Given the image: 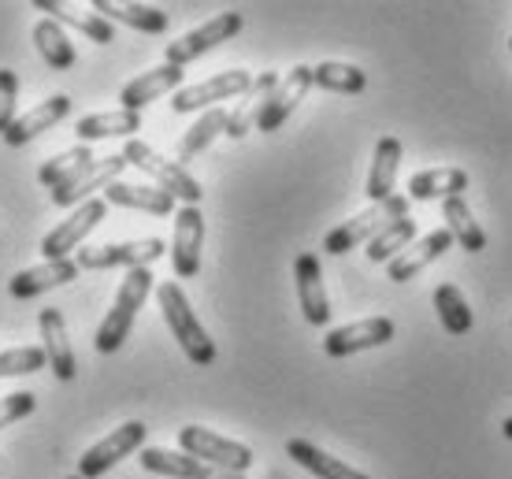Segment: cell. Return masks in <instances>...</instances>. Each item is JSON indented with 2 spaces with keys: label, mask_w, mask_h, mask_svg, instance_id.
<instances>
[{
  "label": "cell",
  "mask_w": 512,
  "mask_h": 479,
  "mask_svg": "<svg viewBox=\"0 0 512 479\" xmlns=\"http://www.w3.org/2000/svg\"><path fill=\"white\" fill-rule=\"evenodd\" d=\"M156 301H160V312H164V324L171 327L175 342L182 346L186 361L197 364V368H208L216 361V342L208 338L205 324L197 320V312L190 309V298L179 283H160L156 286Z\"/></svg>",
  "instance_id": "cell-1"
},
{
  "label": "cell",
  "mask_w": 512,
  "mask_h": 479,
  "mask_svg": "<svg viewBox=\"0 0 512 479\" xmlns=\"http://www.w3.org/2000/svg\"><path fill=\"white\" fill-rule=\"evenodd\" d=\"M156 286V275L149 268H130L127 279L119 283V294H116V305L108 309V316L101 320L97 327V338H93V346L101 353H116L123 342H127L130 327L138 320V309L145 305V298L153 294Z\"/></svg>",
  "instance_id": "cell-2"
},
{
  "label": "cell",
  "mask_w": 512,
  "mask_h": 479,
  "mask_svg": "<svg viewBox=\"0 0 512 479\" xmlns=\"http://www.w3.org/2000/svg\"><path fill=\"white\" fill-rule=\"evenodd\" d=\"M123 160H127V164H134L138 171H145V175H149V179H153L164 194H171L175 201H182V205H197V201L205 197L201 182L193 179L179 160H167V156H160L153 145H145L141 138H130V142L123 145Z\"/></svg>",
  "instance_id": "cell-3"
},
{
  "label": "cell",
  "mask_w": 512,
  "mask_h": 479,
  "mask_svg": "<svg viewBox=\"0 0 512 479\" xmlns=\"http://www.w3.org/2000/svg\"><path fill=\"white\" fill-rule=\"evenodd\" d=\"M409 205H412L409 194H394V197H386V201H379V205L364 208V212H357V216L346 220L342 227H334V231L323 238V249H327L331 257H342L349 249H357L360 242H372L383 227L405 220V216H409Z\"/></svg>",
  "instance_id": "cell-4"
},
{
  "label": "cell",
  "mask_w": 512,
  "mask_h": 479,
  "mask_svg": "<svg viewBox=\"0 0 512 479\" xmlns=\"http://www.w3.org/2000/svg\"><path fill=\"white\" fill-rule=\"evenodd\" d=\"M179 450L197 457V461H205V465H212V468L238 472V476H245L249 465H253V450H249L245 442L223 439V435L201 428V424H186V428L179 431Z\"/></svg>",
  "instance_id": "cell-5"
},
{
  "label": "cell",
  "mask_w": 512,
  "mask_h": 479,
  "mask_svg": "<svg viewBox=\"0 0 512 479\" xmlns=\"http://www.w3.org/2000/svg\"><path fill=\"white\" fill-rule=\"evenodd\" d=\"M167 246L160 238H138V242H108V246L78 249V272H104V268H149L160 260Z\"/></svg>",
  "instance_id": "cell-6"
},
{
  "label": "cell",
  "mask_w": 512,
  "mask_h": 479,
  "mask_svg": "<svg viewBox=\"0 0 512 479\" xmlns=\"http://www.w3.org/2000/svg\"><path fill=\"white\" fill-rule=\"evenodd\" d=\"M145 424L141 420H127V424H119L112 435H104L101 442H93L86 454L78 457V476L82 479H101L104 472H112V468L130 457L134 450L145 446Z\"/></svg>",
  "instance_id": "cell-7"
},
{
  "label": "cell",
  "mask_w": 512,
  "mask_h": 479,
  "mask_svg": "<svg viewBox=\"0 0 512 479\" xmlns=\"http://www.w3.org/2000/svg\"><path fill=\"white\" fill-rule=\"evenodd\" d=\"M242 26H245L242 12H219L216 19H208L205 26H197L190 34H182L179 41H171V45H167V64L186 67V64H193V60H201V56L212 52L216 45L238 38Z\"/></svg>",
  "instance_id": "cell-8"
},
{
  "label": "cell",
  "mask_w": 512,
  "mask_h": 479,
  "mask_svg": "<svg viewBox=\"0 0 512 479\" xmlns=\"http://www.w3.org/2000/svg\"><path fill=\"white\" fill-rule=\"evenodd\" d=\"M249 86H253V75L242 71V67H234V71H219L216 78H205V82H197V86H182V90L175 93V101H171V112L186 116V112H197V108H205V104L219 108V101L245 97Z\"/></svg>",
  "instance_id": "cell-9"
},
{
  "label": "cell",
  "mask_w": 512,
  "mask_h": 479,
  "mask_svg": "<svg viewBox=\"0 0 512 479\" xmlns=\"http://www.w3.org/2000/svg\"><path fill=\"white\" fill-rule=\"evenodd\" d=\"M104 212H108V201H101V197H93V201H82V205L67 216L56 231L45 234V242H41V253H45V260H67V253L71 249H82V242H86V234L97 227V223L104 220Z\"/></svg>",
  "instance_id": "cell-10"
},
{
  "label": "cell",
  "mask_w": 512,
  "mask_h": 479,
  "mask_svg": "<svg viewBox=\"0 0 512 479\" xmlns=\"http://www.w3.org/2000/svg\"><path fill=\"white\" fill-rule=\"evenodd\" d=\"M201 246H205V216L197 205L175 208V238H171V264L179 279L201 272Z\"/></svg>",
  "instance_id": "cell-11"
},
{
  "label": "cell",
  "mask_w": 512,
  "mask_h": 479,
  "mask_svg": "<svg viewBox=\"0 0 512 479\" xmlns=\"http://www.w3.org/2000/svg\"><path fill=\"white\" fill-rule=\"evenodd\" d=\"M390 338H394V320L390 316H368V320H357V324L334 327L331 335L323 338V353L327 357H353V353L386 346Z\"/></svg>",
  "instance_id": "cell-12"
},
{
  "label": "cell",
  "mask_w": 512,
  "mask_h": 479,
  "mask_svg": "<svg viewBox=\"0 0 512 479\" xmlns=\"http://www.w3.org/2000/svg\"><path fill=\"white\" fill-rule=\"evenodd\" d=\"M294 283H297V301L301 312L312 327L331 324V298H327V286H323V268L316 253H301L294 260Z\"/></svg>",
  "instance_id": "cell-13"
},
{
  "label": "cell",
  "mask_w": 512,
  "mask_h": 479,
  "mask_svg": "<svg viewBox=\"0 0 512 479\" xmlns=\"http://www.w3.org/2000/svg\"><path fill=\"white\" fill-rule=\"evenodd\" d=\"M308 90H312V67L297 64L290 75L279 78V86H275V93H271V101L264 104V112H260V119H256V130L275 134V130L290 119V112H294L297 104L305 101Z\"/></svg>",
  "instance_id": "cell-14"
},
{
  "label": "cell",
  "mask_w": 512,
  "mask_h": 479,
  "mask_svg": "<svg viewBox=\"0 0 512 479\" xmlns=\"http://www.w3.org/2000/svg\"><path fill=\"white\" fill-rule=\"evenodd\" d=\"M127 168H130V164L123 160V153L104 156V160H93L90 168L82 171L71 186H64V190H52V205L71 208V205H82V201H93V194H97V190H108L112 182H119V175H123Z\"/></svg>",
  "instance_id": "cell-15"
},
{
  "label": "cell",
  "mask_w": 512,
  "mask_h": 479,
  "mask_svg": "<svg viewBox=\"0 0 512 479\" xmlns=\"http://www.w3.org/2000/svg\"><path fill=\"white\" fill-rule=\"evenodd\" d=\"M138 461L145 472L171 476V479H245V476H238V472H223V468L205 465V461L182 454V450H160V446H145Z\"/></svg>",
  "instance_id": "cell-16"
},
{
  "label": "cell",
  "mask_w": 512,
  "mask_h": 479,
  "mask_svg": "<svg viewBox=\"0 0 512 479\" xmlns=\"http://www.w3.org/2000/svg\"><path fill=\"white\" fill-rule=\"evenodd\" d=\"M38 327H41V350H45L49 372L60 379V383H71V379L78 376V361H75L71 342H67L64 312H60V309H41Z\"/></svg>",
  "instance_id": "cell-17"
},
{
  "label": "cell",
  "mask_w": 512,
  "mask_h": 479,
  "mask_svg": "<svg viewBox=\"0 0 512 479\" xmlns=\"http://www.w3.org/2000/svg\"><path fill=\"white\" fill-rule=\"evenodd\" d=\"M182 78H186V67H175V64H160L153 71H145V75L130 78L127 86L119 90V108H127V112H141L145 104H153L156 97H164V93H179Z\"/></svg>",
  "instance_id": "cell-18"
},
{
  "label": "cell",
  "mask_w": 512,
  "mask_h": 479,
  "mask_svg": "<svg viewBox=\"0 0 512 479\" xmlns=\"http://www.w3.org/2000/svg\"><path fill=\"white\" fill-rule=\"evenodd\" d=\"M71 97L67 93H56V97H49V101L34 104L26 116H15V123L8 127V134H4V145H12V149H19V145L34 142L38 134H45L49 127H56L60 119L71 116Z\"/></svg>",
  "instance_id": "cell-19"
},
{
  "label": "cell",
  "mask_w": 512,
  "mask_h": 479,
  "mask_svg": "<svg viewBox=\"0 0 512 479\" xmlns=\"http://www.w3.org/2000/svg\"><path fill=\"white\" fill-rule=\"evenodd\" d=\"M446 249H453V234L442 227V231H431L423 234V238H416L401 257L390 260V268H386V275L394 279V283H409V279H416V275L423 272V268H431Z\"/></svg>",
  "instance_id": "cell-20"
},
{
  "label": "cell",
  "mask_w": 512,
  "mask_h": 479,
  "mask_svg": "<svg viewBox=\"0 0 512 479\" xmlns=\"http://www.w3.org/2000/svg\"><path fill=\"white\" fill-rule=\"evenodd\" d=\"M75 275H78L75 260H45V264H38V268H23V272L8 283V290H12V298L26 301V298L45 294V290H56V286L71 283Z\"/></svg>",
  "instance_id": "cell-21"
},
{
  "label": "cell",
  "mask_w": 512,
  "mask_h": 479,
  "mask_svg": "<svg viewBox=\"0 0 512 479\" xmlns=\"http://www.w3.org/2000/svg\"><path fill=\"white\" fill-rule=\"evenodd\" d=\"M104 201L119 208H138L149 216H171L175 212V197L164 194L160 186H145V182H112L104 190Z\"/></svg>",
  "instance_id": "cell-22"
},
{
  "label": "cell",
  "mask_w": 512,
  "mask_h": 479,
  "mask_svg": "<svg viewBox=\"0 0 512 479\" xmlns=\"http://www.w3.org/2000/svg\"><path fill=\"white\" fill-rule=\"evenodd\" d=\"M275 86H279V75H275V71H264V75L253 78V86H249V93H245V101L238 104L234 112H227V138H245V134L256 127V119H260V112H264V104L271 101Z\"/></svg>",
  "instance_id": "cell-23"
},
{
  "label": "cell",
  "mask_w": 512,
  "mask_h": 479,
  "mask_svg": "<svg viewBox=\"0 0 512 479\" xmlns=\"http://www.w3.org/2000/svg\"><path fill=\"white\" fill-rule=\"evenodd\" d=\"M134 130H141V112H127V108L93 112V116H82L75 123L78 145L101 142V138H130Z\"/></svg>",
  "instance_id": "cell-24"
},
{
  "label": "cell",
  "mask_w": 512,
  "mask_h": 479,
  "mask_svg": "<svg viewBox=\"0 0 512 479\" xmlns=\"http://www.w3.org/2000/svg\"><path fill=\"white\" fill-rule=\"evenodd\" d=\"M468 190V171L464 168H431L416 171L409 179V201H446V197H461Z\"/></svg>",
  "instance_id": "cell-25"
},
{
  "label": "cell",
  "mask_w": 512,
  "mask_h": 479,
  "mask_svg": "<svg viewBox=\"0 0 512 479\" xmlns=\"http://www.w3.org/2000/svg\"><path fill=\"white\" fill-rule=\"evenodd\" d=\"M286 454L294 457L301 468H308L312 476H320V479H368L360 468L346 465V461H338V457H331L327 450H320L316 442H308V439H290V442H286Z\"/></svg>",
  "instance_id": "cell-26"
},
{
  "label": "cell",
  "mask_w": 512,
  "mask_h": 479,
  "mask_svg": "<svg viewBox=\"0 0 512 479\" xmlns=\"http://www.w3.org/2000/svg\"><path fill=\"white\" fill-rule=\"evenodd\" d=\"M93 12L108 19V23H123L130 30H141V34H164L167 30V12L164 8H153V4H112V0H97Z\"/></svg>",
  "instance_id": "cell-27"
},
{
  "label": "cell",
  "mask_w": 512,
  "mask_h": 479,
  "mask_svg": "<svg viewBox=\"0 0 512 479\" xmlns=\"http://www.w3.org/2000/svg\"><path fill=\"white\" fill-rule=\"evenodd\" d=\"M442 220H446V231L453 234V242L464 253H483L487 249V234H483V227L472 216V208H468L464 197H446L442 201Z\"/></svg>",
  "instance_id": "cell-28"
},
{
  "label": "cell",
  "mask_w": 512,
  "mask_h": 479,
  "mask_svg": "<svg viewBox=\"0 0 512 479\" xmlns=\"http://www.w3.org/2000/svg\"><path fill=\"white\" fill-rule=\"evenodd\" d=\"M397 168H401V142L397 138H379L372 156V171H368V197H372V205L394 197Z\"/></svg>",
  "instance_id": "cell-29"
},
{
  "label": "cell",
  "mask_w": 512,
  "mask_h": 479,
  "mask_svg": "<svg viewBox=\"0 0 512 479\" xmlns=\"http://www.w3.org/2000/svg\"><path fill=\"white\" fill-rule=\"evenodd\" d=\"M93 160V149L90 145H75V149H64V153H56L52 160H45L38 168V182L41 186H49V190H64L71 182L82 175V171L90 168Z\"/></svg>",
  "instance_id": "cell-30"
},
{
  "label": "cell",
  "mask_w": 512,
  "mask_h": 479,
  "mask_svg": "<svg viewBox=\"0 0 512 479\" xmlns=\"http://www.w3.org/2000/svg\"><path fill=\"white\" fill-rule=\"evenodd\" d=\"M41 12H49V19H56L60 26H75L78 34H86L90 41H97V45H112L116 41V26L108 23V19H101L97 12H75L71 4H56V0H38Z\"/></svg>",
  "instance_id": "cell-31"
},
{
  "label": "cell",
  "mask_w": 512,
  "mask_h": 479,
  "mask_svg": "<svg viewBox=\"0 0 512 479\" xmlns=\"http://www.w3.org/2000/svg\"><path fill=\"white\" fill-rule=\"evenodd\" d=\"M34 45H38L41 60L52 67V71H71L78 60L75 45L67 41L64 26L56 23V19H38L34 23Z\"/></svg>",
  "instance_id": "cell-32"
},
{
  "label": "cell",
  "mask_w": 512,
  "mask_h": 479,
  "mask_svg": "<svg viewBox=\"0 0 512 479\" xmlns=\"http://www.w3.org/2000/svg\"><path fill=\"white\" fill-rule=\"evenodd\" d=\"M219 134H227V112H223V108H208L205 116L197 119V123H193V127L182 134L179 164H186V160H193V156H201L208 145L216 142Z\"/></svg>",
  "instance_id": "cell-33"
},
{
  "label": "cell",
  "mask_w": 512,
  "mask_h": 479,
  "mask_svg": "<svg viewBox=\"0 0 512 479\" xmlns=\"http://www.w3.org/2000/svg\"><path fill=\"white\" fill-rule=\"evenodd\" d=\"M412 242H416V220H409V216H405V220H397V223H390V227H383V231L368 242V260H372V264H390V260L401 257Z\"/></svg>",
  "instance_id": "cell-34"
},
{
  "label": "cell",
  "mask_w": 512,
  "mask_h": 479,
  "mask_svg": "<svg viewBox=\"0 0 512 479\" xmlns=\"http://www.w3.org/2000/svg\"><path fill=\"white\" fill-rule=\"evenodd\" d=\"M435 312L449 335H468L472 331V309H468L464 294L453 283H442L435 290Z\"/></svg>",
  "instance_id": "cell-35"
},
{
  "label": "cell",
  "mask_w": 512,
  "mask_h": 479,
  "mask_svg": "<svg viewBox=\"0 0 512 479\" xmlns=\"http://www.w3.org/2000/svg\"><path fill=\"white\" fill-rule=\"evenodd\" d=\"M312 86L331 93H360L368 86L364 71L353 64H338V60H323L320 67H312Z\"/></svg>",
  "instance_id": "cell-36"
},
{
  "label": "cell",
  "mask_w": 512,
  "mask_h": 479,
  "mask_svg": "<svg viewBox=\"0 0 512 479\" xmlns=\"http://www.w3.org/2000/svg\"><path fill=\"white\" fill-rule=\"evenodd\" d=\"M41 368H49L41 346H15V350L0 353V379L30 376V372H41Z\"/></svg>",
  "instance_id": "cell-37"
},
{
  "label": "cell",
  "mask_w": 512,
  "mask_h": 479,
  "mask_svg": "<svg viewBox=\"0 0 512 479\" xmlns=\"http://www.w3.org/2000/svg\"><path fill=\"white\" fill-rule=\"evenodd\" d=\"M15 101H19V75L12 67H0V138L15 123Z\"/></svg>",
  "instance_id": "cell-38"
},
{
  "label": "cell",
  "mask_w": 512,
  "mask_h": 479,
  "mask_svg": "<svg viewBox=\"0 0 512 479\" xmlns=\"http://www.w3.org/2000/svg\"><path fill=\"white\" fill-rule=\"evenodd\" d=\"M34 405H38V398H34L30 390H19V394L0 398V428H8V424H15V420L30 416L34 413Z\"/></svg>",
  "instance_id": "cell-39"
},
{
  "label": "cell",
  "mask_w": 512,
  "mask_h": 479,
  "mask_svg": "<svg viewBox=\"0 0 512 479\" xmlns=\"http://www.w3.org/2000/svg\"><path fill=\"white\" fill-rule=\"evenodd\" d=\"M501 435H505V439H512V416H505V424H501Z\"/></svg>",
  "instance_id": "cell-40"
},
{
  "label": "cell",
  "mask_w": 512,
  "mask_h": 479,
  "mask_svg": "<svg viewBox=\"0 0 512 479\" xmlns=\"http://www.w3.org/2000/svg\"><path fill=\"white\" fill-rule=\"evenodd\" d=\"M67 479H82V476H67Z\"/></svg>",
  "instance_id": "cell-41"
},
{
  "label": "cell",
  "mask_w": 512,
  "mask_h": 479,
  "mask_svg": "<svg viewBox=\"0 0 512 479\" xmlns=\"http://www.w3.org/2000/svg\"><path fill=\"white\" fill-rule=\"evenodd\" d=\"M509 49H512V38H509Z\"/></svg>",
  "instance_id": "cell-42"
}]
</instances>
